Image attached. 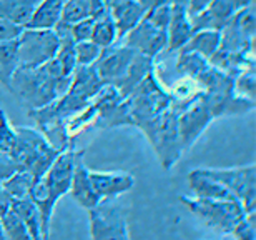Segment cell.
<instances>
[{"mask_svg": "<svg viewBox=\"0 0 256 240\" xmlns=\"http://www.w3.org/2000/svg\"><path fill=\"white\" fill-rule=\"evenodd\" d=\"M15 172H18V165L12 154H4L0 152V180H7L8 177H12Z\"/></svg>", "mask_w": 256, "mask_h": 240, "instance_id": "cell-37", "label": "cell"}, {"mask_svg": "<svg viewBox=\"0 0 256 240\" xmlns=\"http://www.w3.org/2000/svg\"><path fill=\"white\" fill-rule=\"evenodd\" d=\"M210 4H212V0H186V12L190 15V19L202 14Z\"/></svg>", "mask_w": 256, "mask_h": 240, "instance_id": "cell-39", "label": "cell"}, {"mask_svg": "<svg viewBox=\"0 0 256 240\" xmlns=\"http://www.w3.org/2000/svg\"><path fill=\"white\" fill-rule=\"evenodd\" d=\"M194 82L198 84L202 94H213V95L234 94V75L223 72V70L216 69L212 64L194 79Z\"/></svg>", "mask_w": 256, "mask_h": 240, "instance_id": "cell-19", "label": "cell"}, {"mask_svg": "<svg viewBox=\"0 0 256 240\" xmlns=\"http://www.w3.org/2000/svg\"><path fill=\"white\" fill-rule=\"evenodd\" d=\"M15 127L8 120V115L5 110L0 109V152L4 154H12V149L15 145Z\"/></svg>", "mask_w": 256, "mask_h": 240, "instance_id": "cell-34", "label": "cell"}, {"mask_svg": "<svg viewBox=\"0 0 256 240\" xmlns=\"http://www.w3.org/2000/svg\"><path fill=\"white\" fill-rule=\"evenodd\" d=\"M68 193L82 208H86V210L92 207H95L96 203L100 202V197L96 195L95 188H94V185H92L90 168L85 165L84 157H82L75 165Z\"/></svg>", "mask_w": 256, "mask_h": 240, "instance_id": "cell-17", "label": "cell"}, {"mask_svg": "<svg viewBox=\"0 0 256 240\" xmlns=\"http://www.w3.org/2000/svg\"><path fill=\"white\" fill-rule=\"evenodd\" d=\"M254 4V0H212L202 14L192 17L193 30H222L238 10Z\"/></svg>", "mask_w": 256, "mask_h": 240, "instance_id": "cell-14", "label": "cell"}, {"mask_svg": "<svg viewBox=\"0 0 256 240\" xmlns=\"http://www.w3.org/2000/svg\"><path fill=\"white\" fill-rule=\"evenodd\" d=\"M176 62H175V72L180 77H190L196 79L200 74L210 65V60L204 59L203 55H200L192 50L180 49L176 50Z\"/></svg>", "mask_w": 256, "mask_h": 240, "instance_id": "cell-26", "label": "cell"}, {"mask_svg": "<svg viewBox=\"0 0 256 240\" xmlns=\"http://www.w3.org/2000/svg\"><path fill=\"white\" fill-rule=\"evenodd\" d=\"M15 134L17 137L12 157L17 162L18 170L30 172L35 178H40L62 150L50 144L38 129L15 127Z\"/></svg>", "mask_w": 256, "mask_h": 240, "instance_id": "cell-5", "label": "cell"}, {"mask_svg": "<svg viewBox=\"0 0 256 240\" xmlns=\"http://www.w3.org/2000/svg\"><path fill=\"white\" fill-rule=\"evenodd\" d=\"M220 47V30H194L182 49L192 50L204 59H210Z\"/></svg>", "mask_w": 256, "mask_h": 240, "instance_id": "cell-27", "label": "cell"}, {"mask_svg": "<svg viewBox=\"0 0 256 240\" xmlns=\"http://www.w3.org/2000/svg\"><path fill=\"white\" fill-rule=\"evenodd\" d=\"M35 180H37V178L30 172L18 170V172H15L12 177H8L7 180H4V187L12 198H28Z\"/></svg>", "mask_w": 256, "mask_h": 240, "instance_id": "cell-30", "label": "cell"}, {"mask_svg": "<svg viewBox=\"0 0 256 240\" xmlns=\"http://www.w3.org/2000/svg\"><path fill=\"white\" fill-rule=\"evenodd\" d=\"M90 237L95 240H128V223L116 198H104L88 208Z\"/></svg>", "mask_w": 256, "mask_h": 240, "instance_id": "cell-9", "label": "cell"}, {"mask_svg": "<svg viewBox=\"0 0 256 240\" xmlns=\"http://www.w3.org/2000/svg\"><path fill=\"white\" fill-rule=\"evenodd\" d=\"M0 225H2L4 237H7L10 240H30V233L27 230V227L24 225V222L20 220V217L12 208L0 217Z\"/></svg>", "mask_w": 256, "mask_h": 240, "instance_id": "cell-31", "label": "cell"}, {"mask_svg": "<svg viewBox=\"0 0 256 240\" xmlns=\"http://www.w3.org/2000/svg\"><path fill=\"white\" fill-rule=\"evenodd\" d=\"M203 173H206L214 180H218L232 192L236 200L242 202L246 212L256 210V167L254 163L243 167L232 168H212L203 167Z\"/></svg>", "mask_w": 256, "mask_h": 240, "instance_id": "cell-10", "label": "cell"}, {"mask_svg": "<svg viewBox=\"0 0 256 240\" xmlns=\"http://www.w3.org/2000/svg\"><path fill=\"white\" fill-rule=\"evenodd\" d=\"M22 29L24 27H18V25H15L12 22H8V20L0 17V42L17 39L18 34L22 32Z\"/></svg>", "mask_w": 256, "mask_h": 240, "instance_id": "cell-38", "label": "cell"}, {"mask_svg": "<svg viewBox=\"0 0 256 240\" xmlns=\"http://www.w3.org/2000/svg\"><path fill=\"white\" fill-rule=\"evenodd\" d=\"M192 19L186 12V0H175L170 5L168 19V45L166 52H176L188 42L193 35Z\"/></svg>", "mask_w": 256, "mask_h": 240, "instance_id": "cell-15", "label": "cell"}, {"mask_svg": "<svg viewBox=\"0 0 256 240\" xmlns=\"http://www.w3.org/2000/svg\"><path fill=\"white\" fill-rule=\"evenodd\" d=\"M90 180L100 200L118 198L130 192L135 185V178L128 172H96L90 170Z\"/></svg>", "mask_w": 256, "mask_h": 240, "instance_id": "cell-16", "label": "cell"}, {"mask_svg": "<svg viewBox=\"0 0 256 240\" xmlns=\"http://www.w3.org/2000/svg\"><path fill=\"white\" fill-rule=\"evenodd\" d=\"M65 0H42L34 10L27 29H55L62 19V9ZM24 27V29H25Z\"/></svg>", "mask_w": 256, "mask_h": 240, "instance_id": "cell-23", "label": "cell"}, {"mask_svg": "<svg viewBox=\"0 0 256 240\" xmlns=\"http://www.w3.org/2000/svg\"><path fill=\"white\" fill-rule=\"evenodd\" d=\"M168 19H170V5H160L146 10L140 22L118 44L156 59L162 52H165L168 45Z\"/></svg>", "mask_w": 256, "mask_h": 240, "instance_id": "cell-4", "label": "cell"}, {"mask_svg": "<svg viewBox=\"0 0 256 240\" xmlns=\"http://www.w3.org/2000/svg\"><path fill=\"white\" fill-rule=\"evenodd\" d=\"M138 2L143 5L145 10H150L153 7H160V5H172L175 0H138Z\"/></svg>", "mask_w": 256, "mask_h": 240, "instance_id": "cell-41", "label": "cell"}, {"mask_svg": "<svg viewBox=\"0 0 256 240\" xmlns=\"http://www.w3.org/2000/svg\"><path fill=\"white\" fill-rule=\"evenodd\" d=\"M12 210L20 217L30 233V240H42V217L40 210L30 198H12Z\"/></svg>", "mask_w": 256, "mask_h": 240, "instance_id": "cell-24", "label": "cell"}, {"mask_svg": "<svg viewBox=\"0 0 256 240\" xmlns=\"http://www.w3.org/2000/svg\"><path fill=\"white\" fill-rule=\"evenodd\" d=\"M256 17L254 4L238 10L220 30V50L228 52H254Z\"/></svg>", "mask_w": 256, "mask_h": 240, "instance_id": "cell-11", "label": "cell"}, {"mask_svg": "<svg viewBox=\"0 0 256 240\" xmlns=\"http://www.w3.org/2000/svg\"><path fill=\"white\" fill-rule=\"evenodd\" d=\"M92 42H95L98 47L106 49L112 45L118 44V32H116L115 22L110 15V10L100 15L98 19H95L94 24V32H92Z\"/></svg>", "mask_w": 256, "mask_h": 240, "instance_id": "cell-29", "label": "cell"}, {"mask_svg": "<svg viewBox=\"0 0 256 240\" xmlns=\"http://www.w3.org/2000/svg\"><path fill=\"white\" fill-rule=\"evenodd\" d=\"M4 238V230H2V225H0V240Z\"/></svg>", "mask_w": 256, "mask_h": 240, "instance_id": "cell-43", "label": "cell"}, {"mask_svg": "<svg viewBox=\"0 0 256 240\" xmlns=\"http://www.w3.org/2000/svg\"><path fill=\"white\" fill-rule=\"evenodd\" d=\"M230 235L236 240H256V210L244 213Z\"/></svg>", "mask_w": 256, "mask_h": 240, "instance_id": "cell-35", "label": "cell"}, {"mask_svg": "<svg viewBox=\"0 0 256 240\" xmlns=\"http://www.w3.org/2000/svg\"><path fill=\"white\" fill-rule=\"evenodd\" d=\"M138 130H142L146 137L148 144L152 145L158 162L165 170H170L180 160L183 147L178 134V114L172 107L140 125Z\"/></svg>", "mask_w": 256, "mask_h": 240, "instance_id": "cell-6", "label": "cell"}, {"mask_svg": "<svg viewBox=\"0 0 256 240\" xmlns=\"http://www.w3.org/2000/svg\"><path fill=\"white\" fill-rule=\"evenodd\" d=\"M95 19H84L78 22L70 25V35L74 42H84V40L92 39V32H94Z\"/></svg>", "mask_w": 256, "mask_h": 240, "instance_id": "cell-36", "label": "cell"}, {"mask_svg": "<svg viewBox=\"0 0 256 240\" xmlns=\"http://www.w3.org/2000/svg\"><path fill=\"white\" fill-rule=\"evenodd\" d=\"M153 69H155V59L136 52L135 57L132 60L130 67L126 70V74L124 75V79L118 82V85H116L115 89L118 90L120 95L125 99V97L130 94V92L135 89V87L140 84Z\"/></svg>", "mask_w": 256, "mask_h": 240, "instance_id": "cell-22", "label": "cell"}, {"mask_svg": "<svg viewBox=\"0 0 256 240\" xmlns=\"http://www.w3.org/2000/svg\"><path fill=\"white\" fill-rule=\"evenodd\" d=\"M105 5H106V9H112V7H115L116 4H122V2H125V0H104Z\"/></svg>", "mask_w": 256, "mask_h": 240, "instance_id": "cell-42", "label": "cell"}, {"mask_svg": "<svg viewBox=\"0 0 256 240\" xmlns=\"http://www.w3.org/2000/svg\"><path fill=\"white\" fill-rule=\"evenodd\" d=\"M10 207H12V197L8 195V192L4 187V182L0 180V217L7 210H10Z\"/></svg>", "mask_w": 256, "mask_h": 240, "instance_id": "cell-40", "label": "cell"}, {"mask_svg": "<svg viewBox=\"0 0 256 240\" xmlns=\"http://www.w3.org/2000/svg\"><path fill=\"white\" fill-rule=\"evenodd\" d=\"M135 54V50L124 44H115L112 47L102 49L100 57L94 64V69L102 84L114 87L118 85V82L124 79L128 67H130Z\"/></svg>", "mask_w": 256, "mask_h": 240, "instance_id": "cell-13", "label": "cell"}, {"mask_svg": "<svg viewBox=\"0 0 256 240\" xmlns=\"http://www.w3.org/2000/svg\"><path fill=\"white\" fill-rule=\"evenodd\" d=\"M17 69V39L4 40V42H0V85H4L7 90Z\"/></svg>", "mask_w": 256, "mask_h": 240, "instance_id": "cell-28", "label": "cell"}, {"mask_svg": "<svg viewBox=\"0 0 256 240\" xmlns=\"http://www.w3.org/2000/svg\"><path fill=\"white\" fill-rule=\"evenodd\" d=\"M58 47L60 39L54 29H22L17 37L18 69H34L50 62Z\"/></svg>", "mask_w": 256, "mask_h": 240, "instance_id": "cell-8", "label": "cell"}, {"mask_svg": "<svg viewBox=\"0 0 256 240\" xmlns=\"http://www.w3.org/2000/svg\"><path fill=\"white\" fill-rule=\"evenodd\" d=\"M146 10L138 0H125L110 9V15L115 22L116 32H118V42L140 22Z\"/></svg>", "mask_w": 256, "mask_h": 240, "instance_id": "cell-21", "label": "cell"}, {"mask_svg": "<svg viewBox=\"0 0 256 240\" xmlns=\"http://www.w3.org/2000/svg\"><path fill=\"white\" fill-rule=\"evenodd\" d=\"M172 107L170 95L163 80L156 72V67L128 94L122 99L125 127L140 129L145 122Z\"/></svg>", "mask_w": 256, "mask_h": 240, "instance_id": "cell-3", "label": "cell"}, {"mask_svg": "<svg viewBox=\"0 0 256 240\" xmlns=\"http://www.w3.org/2000/svg\"><path fill=\"white\" fill-rule=\"evenodd\" d=\"M82 157H85V150H76L74 149V145L62 150L57 155V159L52 162V165L48 167V170L35 180L32 190H30L28 198L38 207L40 217H42L44 238H48L50 235L54 208L60 198L68 193L75 165Z\"/></svg>", "mask_w": 256, "mask_h": 240, "instance_id": "cell-1", "label": "cell"}, {"mask_svg": "<svg viewBox=\"0 0 256 240\" xmlns=\"http://www.w3.org/2000/svg\"><path fill=\"white\" fill-rule=\"evenodd\" d=\"M188 185H190V190L193 192V197L213 198V200H233L234 198L226 187L206 175V173H203L202 168H193L188 173Z\"/></svg>", "mask_w": 256, "mask_h": 240, "instance_id": "cell-18", "label": "cell"}, {"mask_svg": "<svg viewBox=\"0 0 256 240\" xmlns=\"http://www.w3.org/2000/svg\"><path fill=\"white\" fill-rule=\"evenodd\" d=\"M234 94L256 102V74L254 67L244 69L234 75Z\"/></svg>", "mask_w": 256, "mask_h": 240, "instance_id": "cell-32", "label": "cell"}, {"mask_svg": "<svg viewBox=\"0 0 256 240\" xmlns=\"http://www.w3.org/2000/svg\"><path fill=\"white\" fill-rule=\"evenodd\" d=\"M42 0H0V17L18 27H25Z\"/></svg>", "mask_w": 256, "mask_h": 240, "instance_id": "cell-25", "label": "cell"}, {"mask_svg": "<svg viewBox=\"0 0 256 240\" xmlns=\"http://www.w3.org/2000/svg\"><path fill=\"white\" fill-rule=\"evenodd\" d=\"M180 202L198 218L203 225L210 227L218 233H230L236 223L244 217L246 210L238 200H213V198H200L182 195Z\"/></svg>", "mask_w": 256, "mask_h": 240, "instance_id": "cell-7", "label": "cell"}, {"mask_svg": "<svg viewBox=\"0 0 256 240\" xmlns=\"http://www.w3.org/2000/svg\"><path fill=\"white\" fill-rule=\"evenodd\" d=\"M72 82L57 59L34 69H17L10 80L8 90L22 99L30 109H40L65 94Z\"/></svg>", "mask_w": 256, "mask_h": 240, "instance_id": "cell-2", "label": "cell"}, {"mask_svg": "<svg viewBox=\"0 0 256 240\" xmlns=\"http://www.w3.org/2000/svg\"><path fill=\"white\" fill-rule=\"evenodd\" d=\"M213 120H216V117L210 109L206 100L203 99V95H200L186 109H183L178 114V134H180L183 150L190 149Z\"/></svg>", "mask_w": 256, "mask_h": 240, "instance_id": "cell-12", "label": "cell"}, {"mask_svg": "<svg viewBox=\"0 0 256 240\" xmlns=\"http://www.w3.org/2000/svg\"><path fill=\"white\" fill-rule=\"evenodd\" d=\"M108 12L104 0H65L60 22L72 25L84 19H98Z\"/></svg>", "mask_w": 256, "mask_h": 240, "instance_id": "cell-20", "label": "cell"}, {"mask_svg": "<svg viewBox=\"0 0 256 240\" xmlns=\"http://www.w3.org/2000/svg\"><path fill=\"white\" fill-rule=\"evenodd\" d=\"M102 47H98L92 40H84V42H75V57L76 65H94L96 59L100 57Z\"/></svg>", "mask_w": 256, "mask_h": 240, "instance_id": "cell-33", "label": "cell"}]
</instances>
